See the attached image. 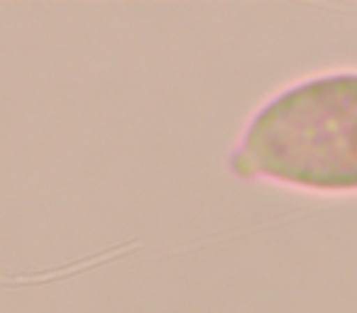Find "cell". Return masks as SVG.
I'll return each mask as SVG.
<instances>
[{
	"mask_svg": "<svg viewBox=\"0 0 357 313\" xmlns=\"http://www.w3.org/2000/svg\"><path fill=\"white\" fill-rule=\"evenodd\" d=\"M235 167L308 189L355 191L357 74L323 76L274 98L248 128Z\"/></svg>",
	"mask_w": 357,
	"mask_h": 313,
	"instance_id": "6da1fadb",
	"label": "cell"
}]
</instances>
